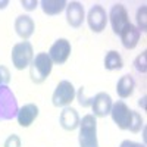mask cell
<instances>
[{
	"mask_svg": "<svg viewBox=\"0 0 147 147\" xmlns=\"http://www.w3.org/2000/svg\"><path fill=\"white\" fill-rule=\"evenodd\" d=\"M131 115H132V110L122 100H118L116 103L112 105V109H110V116H112L113 122L118 125L119 129H128L129 121H131Z\"/></svg>",
	"mask_w": 147,
	"mask_h": 147,
	"instance_id": "9",
	"label": "cell"
},
{
	"mask_svg": "<svg viewBox=\"0 0 147 147\" xmlns=\"http://www.w3.org/2000/svg\"><path fill=\"white\" fill-rule=\"evenodd\" d=\"M7 5H9V2H7V0H3V2H0V9H5Z\"/></svg>",
	"mask_w": 147,
	"mask_h": 147,
	"instance_id": "27",
	"label": "cell"
},
{
	"mask_svg": "<svg viewBox=\"0 0 147 147\" xmlns=\"http://www.w3.org/2000/svg\"><path fill=\"white\" fill-rule=\"evenodd\" d=\"M12 65L18 71H22L25 68H30L32 59H34V49L30 41H21L12 47Z\"/></svg>",
	"mask_w": 147,
	"mask_h": 147,
	"instance_id": "4",
	"label": "cell"
},
{
	"mask_svg": "<svg viewBox=\"0 0 147 147\" xmlns=\"http://www.w3.org/2000/svg\"><path fill=\"white\" fill-rule=\"evenodd\" d=\"M87 22L93 32L96 34L102 32L107 25V13H106L105 7L100 5L91 6V9L88 10V15H87Z\"/></svg>",
	"mask_w": 147,
	"mask_h": 147,
	"instance_id": "7",
	"label": "cell"
},
{
	"mask_svg": "<svg viewBox=\"0 0 147 147\" xmlns=\"http://www.w3.org/2000/svg\"><path fill=\"white\" fill-rule=\"evenodd\" d=\"M34 30H35V24L30 15H19L15 19V31L24 41H27L34 34Z\"/></svg>",
	"mask_w": 147,
	"mask_h": 147,
	"instance_id": "13",
	"label": "cell"
},
{
	"mask_svg": "<svg viewBox=\"0 0 147 147\" xmlns=\"http://www.w3.org/2000/svg\"><path fill=\"white\" fill-rule=\"evenodd\" d=\"M59 124L66 131L77 129L78 125H80V115H78V112L74 107H71V106L63 107V110L60 112V116H59Z\"/></svg>",
	"mask_w": 147,
	"mask_h": 147,
	"instance_id": "14",
	"label": "cell"
},
{
	"mask_svg": "<svg viewBox=\"0 0 147 147\" xmlns=\"http://www.w3.org/2000/svg\"><path fill=\"white\" fill-rule=\"evenodd\" d=\"M80 147H99L97 141V121L93 113H88L80 119Z\"/></svg>",
	"mask_w": 147,
	"mask_h": 147,
	"instance_id": "2",
	"label": "cell"
},
{
	"mask_svg": "<svg viewBox=\"0 0 147 147\" xmlns=\"http://www.w3.org/2000/svg\"><path fill=\"white\" fill-rule=\"evenodd\" d=\"M85 19L84 6L80 2H71L66 5V22L72 28H80Z\"/></svg>",
	"mask_w": 147,
	"mask_h": 147,
	"instance_id": "11",
	"label": "cell"
},
{
	"mask_svg": "<svg viewBox=\"0 0 147 147\" xmlns=\"http://www.w3.org/2000/svg\"><path fill=\"white\" fill-rule=\"evenodd\" d=\"M147 7L141 6L137 10V30L140 32H146L147 31Z\"/></svg>",
	"mask_w": 147,
	"mask_h": 147,
	"instance_id": "20",
	"label": "cell"
},
{
	"mask_svg": "<svg viewBox=\"0 0 147 147\" xmlns=\"http://www.w3.org/2000/svg\"><path fill=\"white\" fill-rule=\"evenodd\" d=\"M147 52H143L141 55H138L134 59V68H136L140 74H146L147 72Z\"/></svg>",
	"mask_w": 147,
	"mask_h": 147,
	"instance_id": "21",
	"label": "cell"
},
{
	"mask_svg": "<svg viewBox=\"0 0 147 147\" xmlns=\"http://www.w3.org/2000/svg\"><path fill=\"white\" fill-rule=\"evenodd\" d=\"M107 21L110 22V25H112V30L116 35H119L122 32L127 25H129V15L125 9L124 5L121 3H115L112 7H110V12L107 15Z\"/></svg>",
	"mask_w": 147,
	"mask_h": 147,
	"instance_id": "6",
	"label": "cell"
},
{
	"mask_svg": "<svg viewBox=\"0 0 147 147\" xmlns=\"http://www.w3.org/2000/svg\"><path fill=\"white\" fill-rule=\"evenodd\" d=\"M75 97H78V103L82 106V107H88V106H91V102H93V97H88L85 96V88L84 87H80V90H78V93H77V96Z\"/></svg>",
	"mask_w": 147,
	"mask_h": 147,
	"instance_id": "22",
	"label": "cell"
},
{
	"mask_svg": "<svg viewBox=\"0 0 147 147\" xmlns=\"http://www.w3.org/2000/svg\"><path fill=\"white\" fill-rule=\"evenodd\" d=\"M53 62L46 52L37 53L30 65V78L34 84H43L50 75Z\"/></svg>",
	"mask_w": 147,
	"mask_h": 147,
	"instance_id": "1",
	"label": "cell"
},
{
	"mask_svg": "<svg viewBox=\"0 0 147 147\" xmlns=\"http://www.w3.org/2000/svg\"><path fill=\"white\" fill-rule=\"evenodd\" d=\"M112 97L110 94L102 91L97 93L93 97L91 102V109H93V115L96 118H105L107 115H110V109H112Z\"/></svg>",
	"mask_w": 147,
	"mask_h": 147,
	"instance_id": "10",
	"label": "cell"
},
{
	"mask_svg": "<svg viewBox=\"0 0 147 147\" xmlns=\"http://www.w3.org/2000/svg\"><path fill=\"white\" fill-rule=\"evenodd\" d=\"M143 118L138 112H136V110H132V115H131V121H129V125H128V129L131 132H140L141 128H143Z\"/></svg>",
	"mask_w": 147,
	"mask_h": 147,
	"instance_id": "19",
	"label": "cell"
},
{
	"mask_svg": "<svg viewBox=\"0 0 147 147\" xmlns=\"http://www.w3.org/2000/svg\"><path fill=\"white\" fill-rule=\"evenodd\" d=\"M119 147H146L144 144L141 143H136V141H131V140H124L121 143Z\"/></svg>",
	"mask_w": 147,
	"mask_h": 147,
	"instance_id": "26",
	"label": "cell"
},
{
	"mask_svg": "<svg viewBox=\"0 0 147 147\" xmlns=\"http://www.w3.org/2000/svg\"><path fill=\"white\" fill-rule=\"evenodd\" d=\"M122 66H124L122 56L116 50H109L105 56V68L107 71H116V69H122Z\"/></svg>",
	"mask_w": 147,
	"mask_h": 147,
	"instance_id": "18",
	"label": "cell"
},
{
	"mask_svg": "<svg viewBox=\"0 0 147 147\" xmlns=\"http://www.w3.org/2000/svg\"><path fill=\"white\" fill-rule=\"evenodd\" d=\"M40 5H41V9L46 15L55 16L66 9L68 2H65V0H43Z\"/></svg>",
	"mask_w": 147,
	"mask_h": 147,
	"instance_id": "17",
	"label": "cell"
},
{
	"mask_svg": "<svg viewBox=\"0 0 147 147\" xmlns=\"http://www.w3.org/2000/svg\"><path fill=\"white\" fill-rule=\"evenodd\" d=\"M10 81V72L6 66L0 65V87L2 85H7Z\"/></svg>",
	"mask_w": 147,
	"mask_h": 147,
	"instance_id": "23",
	"label": "cell"
},
{
	"mask_svg": "<svg viewBox=\"0 0 147 147\" xmlns=\"http://www.w3.org/2000/svg\"><path fill=\"white\" fill-rule=\"evenodd\" d=\"M71 50H72V47H71V41H68L66 38H59L56 40L52 47H50V50H49V56H50L52 59V62L56 63V65H63L66 60L69 59V55H71Z\"/></svg>",
	"mask_w": 147,
	"mask_h": 147,
	"instance_id": "8",
	"label": "cell"
},
{
	"mask_svg": "<svg viewBox=\"0 0 147 147\" xmlns=\"http://www.w3.org/2000/svg\"><path fill=\"white\" fill-rule=\"evenodd\" d=\"M18 100L7 85L0 87V122L10 121L18 115Z\"/></svg>",
	"mask_w": 147,
	"mask_h": 147,
	"instance_id": "3",
	"label": "cell"
},
{
	"mask_svg": "<svg viewBox=\"0 0 147 147\" xmlns=\"http://www.w3.org/2000/svg\"><path fill=\"white\" fill-rule=\"evenodd\" d=\"M37 116H38V106L34 103H27L22 107H19L16 119H18V124L22 128H28L37 119Z\"/></svg>",
	"mask_w": 147,
	"mask_h": 147,
	"instance_id": "12",
	"label": "cell"
},
{
	"mask_svg": "<svg viewBox=\"0 0 147 147\" xmlns=\"http://www.w3.org/2000/svg\"><path fill=\"white\" fill-rule=\"evenodd\" d=\"M3 147H21V138L16 136V134H12L5 140Z\"/></svg>",
	"mask_w": 147,
	"mask_h": 147,
	"instance_id": "24",
	"label": "cell"
},
{
	"mask_svg": "<svg viewBox=\"0 0 147 147\" xmlns=\"http://www.w3.org/2000/svg\"><path fill=\"white\" fill-rule=\"evenodd\" d=\"M21 5H22V7L25 9V10L31 12V10H35L37 5H38V2H37V0H30V2H28V0H22Z\"/></svg>",
	"mask_w": 147,
	"mask_h": 147,
	"instance_id": "25",
	"label": "cell"
},
{
	"mask_svg": "<svg viewBox=\"0 0 147 147\" xmlns=\"http://www.w3.org/2000/svg\"><path fill=\"white\" fill-rule=\"evenodd\" d=\"M119 37H121L122 46H124L127 50H132V49L137 47V44L140 41V37H141V32L137 30L136 25L129 24V25H127L124 30H122Z\"/></svg>",
	"mask_w": 147,
	"mask_h": 147,
	"instance_id": "15",
	"label": "cell"
},
{
	"mask_svg": "<svg viewBox=\"0 0 147 147\" xmlns=\"http://www.w3.org/2000/svg\"><path fill=\"white\" fill-rule=\"evenodd\" d=\"M75 96H77V91L74 84L68 80H63L55 88L53 96H52V103L56 107H66L75 100Z\"/></svg>",
	"mask_w": 147,
	"mask_h": 147,
	"instance_id": "5",
	"label": "cell"
},
{
	"mask_svg": "<svg viewBox=\"0 0 147 147\" xmlns=\"http://www.w3.org/2000/svg\"><path fill=\"white\" fill-rule=\"evenodd\" d=\"M134 88H136V80H134L132 75L127 74V75L121 77L118 84H116V93L121 99H127L134 93Z\"/></svg>",
	"mask_w": 147,
	"mask_h": 147,
	"instance_id": "16",
	"label": "cell"
}]
</instances>
